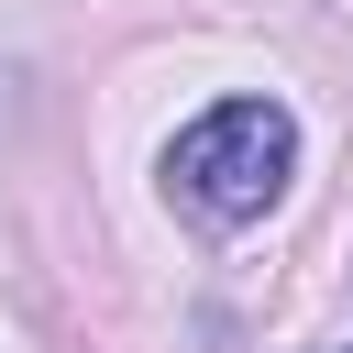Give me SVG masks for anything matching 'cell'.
I'll use <instances>...</instances> for the list:
<instances>
[{
    "mask_svg": "<svg viewBox=\"0 0 353 353\" xmlns=\"http://www.w3.org/2000/svg\"><path fill=\"white\" fill-rule=\"evenodd\" d=\"M287 176H298V121H287L276 99H221V110H199V121L165 143V199H176L188 221H210V232L265 221V210L287 199Z\"/></svg>",
    "mask_w": 353,
    "mask_h": 353,
    "instance_id": "obj_1",
    "label": "cell"
},
{
    "mask_svg": "<svg viewBox=\"0 0 353 353\" xmlns=\"http://www.w3.org/2000/svg\"><path fill=\"white\" fill-rule=\"evenodd\" d=\"M0 121H11V66H0Z\"/></svg>",
    "mask_w": 353,
    "mask_h": 353,
    "instance_id": "obj_2",
    "label": "cell"
},
{
    "mask_svg": "<svg viewBox=\"0 0 353 353\" xmlns=\"http://www.w3.org/2000/svg\"><path fill=\"white\" fill-rule=\"evenodd\" d=\"M342 353H353V342H342Z\"/></svg>",
    "mask_w": 353,
    "mask_h": 353,
    "instance_id": "obj_3",
    "label": "cell"
}]
</instances>
